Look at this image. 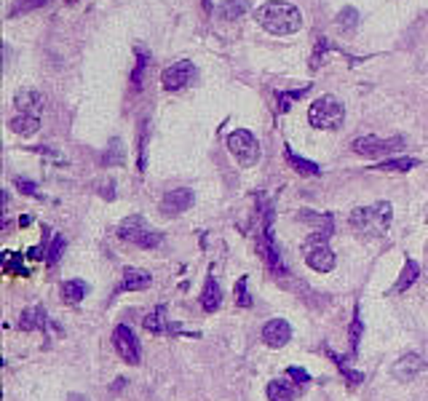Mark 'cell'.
I'll return each instance as SVG.
<instances>
[{"label":"cell","mask_w":428,"mask_h":401,"mask_svg":"<svg viewBox=\"0 0 428 401\" xmlns=\"http://www.w3.org/2000/svg\"><path fill=\"white\" fill-rule=\"evenodd\" d=\"M257 25L270 35H294L303 27V13L287 0H268L255 13Z\"/></svg>","instance_id":"cell-1"},{"label":"cell","mask_w":428,"mask_h":401,"mask_svg":"<svg viewBox=\"0 0 428 401\" xmlns=\"http://www.w3.org/2000/svg\"><path fill=\"white\" fill-rule=\"evenodd\" d=\"M391 217H393V209L388 201H378L372 207H359L351 211V228L364 236H386L388 228H391Z\"/></svg>","instance_id":"cell-2"},{"label":"cell","mask_w":428,"mask_h":401,"mask_svg":"<svg viewBox=\"0 0 428 401\" xmlns=\"http://www.w3.org/2000/svg\"><path fill=\"white\" fill-rule=\"evenodd\" d=\"M330 236L332 233L313 231L306 241H303V257H306L308 267L316 270V273H330V270H335V265H337V257H335V252L330 249Z\"/></svg>","instance_id":"cell-3"},{"label":"cell","mask_w":428,"mask_h":401,"mask_svg":"<svg viewBox=\"0 0 428 401\" xmlns=\"http://www.w3.org/2000/svg\"><path fill=\"white\" fill-rule=\"evenodd\" d=\"M308 121H311V126H313V129L335 132V129H340L342 121H345V107L337 102V97L324 94V97H318L316 102H311Z\"/></svg>","instance_id":"cell-4"},{"label":"cell","mask_w":428,"mask_h":401,"mask_svg":"<svg viewBox=\"0 0 428 401\" xmlns=\"http://www.w3.org/2000/svg\"><path fill=\"white\" fill-rule=\"evenodd\" d=\"M118 238L134 243L139 249H156V246L163 243V233L153 231L142 214H132V217H126L118 225Z\"/></svg>","instance_id":"cell-5"},{"label":"cell","mask_w":428,"mask_h":401,"mask_svg":"<svg viewBox=\"0 0 428 401\" xmlns=\"http://www.w3.org/2000/svg\"><path fill=\"white\" fill-rule=\"evenodd\" d=\"M404 147V136H388V139H380V136H359L354 139V150L356 156H362V158H391V153H399Z\"/></svg>","instance_id":"cell-6"},{"label":"cell","mask_w":428,"mask_h":401,"mask_svg":"<svg viewBox=\"0 0 428 401\" xmlns=\"http://www.w3.org/2000/svg\"><path fill=\"white\" fill-rule=\"evenodd\" d=\"M228 150L241 166H255L260 161V142H257L255 134L246 132V129H236L228 134Z\"/></svg>","instance_id":"cell-7"},{"label":"cell","mask_w":428,"mask_h":401,"mask_svg":"<svg viewBox=\"0 0 428 401\" xmlns=\"http://www.w3.org/2000/svg\"><path fill=\"white\" fill-rule=\"evenodd\" d=\"M112 345H115V351H118V356H121L126 364L137 366L139 361H142L139 340L134 337L132 327H126V324H118V327L112 329Z\"/></svg>","instance_id":"cell-8"},{"label":"cell","mask_w":428,"mask_h":401,"mask_svg":"<svg viewBox=\"0 0 428 401\" xmlns=\"http://www.w3.org/2000/svg\"><path fill=\"white\" fill-rule=\"evenodd\" d=\"M193 78H196L193 62L180 59V62H174V64H169V67L161 73V86H163L166 91H180V88H185Z\"/></svg>","instance_id":"cell-9"},{"label":"cell","mask_w":428,"mask_h":401,"mask_svg":"<svg viewBox=\"0 0 428 401\" xmlns=\"http://www.w3.org/2000/svg\"><path fill=\"white\" fill-rule=\"evenodd\" d=\"M423 369H426V359H423L420 353L410 351V353H404L402 359L391 366V375L393 380H399V383H410V380H415Z\"/></svg>","instance_id":"cell-10"},{"label":"cell","mask_w":428,"mask_h":401,"mask_svg":"<svg viewBox=\"0 0 428 401\" xmlns=\"http://www.w3.org/2000/svg\"><path fill=\"white\" fill-rule=\"evenodd\" d=\"M289 340H292V327L287 318H273L262 327V342L268 348H284Z\"/></svg>","instance_id":"cell-11"},{"label":"cell","mask_w":428,"mask_h":401,"mask_svg":"<svg viewBox=\"0 0 428 401\" xmlns=\"http://www.w3.org/2000/svg\"><path fill=\"white\" fill-rule=\"evenodd\" d=\"M190 207H193V190L190 187H174L161 201V211L163 214H183Z\"/></svg>","instance_id":"cell-12"},{"label":"cell","mask_w":428,"mask_h":401,"mask_svg":"<svg viewBox=\"0 0 428 401\" xmlns=\"http://www.w3.org/2000/svg\"><path fill=\"white\" fill-rule=\"evenodd\" d=\"M19 329H25V332H35V329L46 332V329H49V313H46V308H43V305H35V308L22 310Z\"/></svg>","instance_id":"cell-13"},{"label":"cell","mask_w":428,"mask_h":401,"mask_svg":"<svg viewBox=\"0 0 428 401\" xmlns=\"http://www.w3.org/2000/svg\"><path fill=\"white\" fill-rule=\"evenodd\" d=\"M150 281H153V276L142 267H126L123 270V289L126 292H142L150 286Z\"/></svg>","instance_id":"cell-14"},{"label":"cell","mask_w":428,"mask_h":401,"mask_svg":"<svg viewBox=\"0 0 428 401\" xmlns=\"http://www.w3.org/2000/svg\"><path fill=\"white\" fill-rule=\"evenodd\" d=\"M163 313H166V308H163V305H158L153 313H147L145 321H142L147 332H153V335H163V332H180V327H177V324H169Z\"/></svg>","instance_id":"cell-15"},{"label":"cell","mask_w":428,"mask_h":401,"mask_svg":"<svg viewBox=\"0 0 428 401\" xmlns=\"http://www.w3.org/2000/svg\"><path fill=\"white\" fill-rule=\"evenodd\" d=\"M284 158H287V163H289L294 171H300V174H306V177H318V174H321V166H318V163L303 158V156H297L289 145L284 147Z\"/></svg>","instance_id":"cell-16"},{"label":"cell","mask_w":428,"mask_h":401,"mask_svg":"<svg viewBox=\"0 0 428 401\" xmlns=\"http://www.w3.org/2000/svg\"><path fill=\"white\" fill-rule=\"evenodd\" d=\"M220 305H222L220 284L214 281V276H209V279H207V286H204V292H201V308H204L207 313H214V310H217Z\"/></svg>","instance_id":"cell-17"},{"label":"cell","mask_w":428,"mask_h":401,"mask_svg":"<svg viewBox=\"0 0 428 401\" xmlns=\"http://www.w3.org/2000/svg\"><path fill=\"white\" fill-rule=\"evenodd\" d=\"M13 102H16V107L22 110V112H30V115H37V110L43 107V97H40L37 91H33V88H22V91H16Z\"/></svg>","instance_id":"cell-18"},{"label":"cell","mask_w":428,"mask_h":401,"mask_svg":"<svg viewBox=\"0 0 428 401\" xmlns=\"http://www.w3.org/2000/svg\"><path fill=\"white\" fill-rule=\"evenodd\" d=\"M417 276H420V265H417L415 260H404L402 276H399V281L393 284V294L407 292V289H410V286L417 281Z\"/></svg>","instance_id":"cell-19"},{"label":"cell","mask_w":428,"mask_h":401,"mask_svg":"<svg viewBox=\"0 0 428 401\" xmlns=\"http://www.w3.org/2000/svg\"><path fill=\"white\" fill-rule=\"evenodd\" d=\"M249 11V0H225L217 6V16L225 19V22H233V19H241L244 13Z\"/></svg>","instance_id":"cell-20"},{"label":"cell","mask_w":428,"mask_h":401,"mask_svg":"<svg viewBox=\"0 0 428 401\" xmlns=\"http://www.w3.org/2000/svg\"><path fill=\"white\" fill-rule=\"evenodd\" d=\"M265 393H268V401H294L297 396L294 385H289L287 380H270Z\"/></svg>","instance_id":"cell-21"},{"label":"cell","mask_w":428,"mask_h":401,"mask_svg":"<svg viewBox=\"0 0 428 401\" xmlns=\"http://www.w3.org/2000/svg\"><path fill=\"white\" fill-rule=\"evenodd\" d=\"M40 129V115H30V112H22L11 118V132L22 134V136H33V134Z\"/></svg>","instance_id":"cell-22"},{"label":"cell","mask_w":428,"mask_h":401,"mask_svg":"<svg viewBox=\"0 0 428 401\" xmlns=\"http://www.w3.org/2000/svg\"><path fill=\"white\" fill-rule=\"evenodd\" d=\"M86 292H88V286H86V281H81V279L64 281V284H62V300L70 305L81 303L86 297Z\"/></svg>","instance_id":"cell-23"},{"label":"cell","mask_w":428,"mask_h":401,"mask_svg":"<svg viewBox=\"0 0 428 401\" xmlns=\"http://www.w3.org/2000/svg\"><path fill=\"white\" fill-rule=\"evenodd\" d=\"M324 351H327V356H330L335 364L340 366L342 377H345V380H348L351 385H362V383H364V375H362V372H356V369H351V366L345 364V359H342V356H337V353L332 351L330 345H324Z\"/></svg>","instance_id":"cell-24"},{"label":"cell","mask_w":428,"mask_h":401,"mask_svg":"<svg viewBox=\"0 0 428 401\" xmlns=\"http://www.w3.org/2000/svg\"><path fill=\"white\" fill-rule=\"evenodd\" d=\"M3 270L8 276H30V267L22 262V255L19 252H6L3 255Z\"/></svg>","instance_id":"cell-25"},{"label":"cell","mask_w":428,"mask_h":401,"mask_svg":"<svg viewBox=\"0 0 428 401\" xmlns=\"http://www.w3.org/2000/svg\"><path fill=\"white\" fill-rule=\"evenodd\" d=\"M415 166H420V161L417 158H386V161H380L378 166H372V169H378V171H412Z\"/></svg>","instance_id":"cell-26"},{"label":"cell","mask_w":428,"mask_h":401,"mask_svg":"<svg viewBox=\"0 0 428 401\" xmlns=\"http://www.w3.org/2000/svg\"><path fill=\"white\" fill-rule=\"evenodd\" d=\"M311 86H303V88H294V91H279V112H287L292 107V102H297L300 97H306Z\"/></svg>","instance_id":"cell-27"},{"label":"cell","mask_w":428,"mask_h":401,"mask_svg":"<svg viewBox=\"0 0 428 401\" xmlns=\"http://www.w3.org/2000/svg\"><path fill=\"white\" fill-rule=\"evenodd\" d=\"M337 25H340V30H345V33H354L356 25H359V11H356L354 6H345L340 11V16H337Z\"/></svg>","instance_id":"cell-28"},{"label":"cell","mask_w":428,"mask_h":401,"mask_svg":"<svg viewBox=\"0 0 428 401\" xmlns=\"http://www.w3.org/2000/svg\"><path fill=\"white\" fill-rule=\"evenodd\" d=\"M362 332H364V327H362V316H359V310H356V313H354V321H351V329H348V337H351V356H356V353H359Z\"/></svg>","instance_id":"cell-29"},{"label":"cell","mask_w":428,"mask_h":401,"mask_svg":"<svg viewBox=\"0 0 428 401\" xmlns=\"http://www.w3.org/2000/svg\"><path fill=\"white\" fill-rule=\"evenodd\" d=\"M147 62H150L147 51L137 49V67H134V73H132V83H134V88H139V86H142V75H145Z\"/></svg>","instance_id":"cell-30"},{"label":"cell","mask_w":428,"mask_h":401,"mask_svg":"<svg viewBox=\"0 0 428 401\" xmlns=\"http://www.w3.org/2000/svg\"><path fill=\"white\" fill-rule=\"evenodd\" d=\"M64 246H67L64 236H62V233H57V236L51 238V243H49V255H46V262H49V265H54V262L59 260L62 252H64Z\"/></svg>","instance_id":"cell-31"},{"label":"cell","mask_w":428,"mask_h":401,"mask_svg":"<svg viewBox=\"0 0 428 401\" xmlns=\"http://www.w3.org/2000/svg\"><path fill=\"white\" fill-rule=\"evenodd\" d=\"M46 0H16L11 8H8V16H19V13H27V11H35L40 8Z\"/></svg>","instance_id":"cell-32"},{"label":"cell","mask_w":428,"mask_h":401,"mask_svg":"<svg viewBox=\"0 0 428 401\" xmlns=\"http://www.w3.org/2000/svg\"><path fill=\"white\" fill-rule=\"evenodd\" d=\"M246 276H241V279L236 281V305L238 308H252V297H249V292H246Z\"/></svg>","instance_id":"cell-33"},{"label":"cell","mask_w":428,"mask_h":401,"mask_svg":"<svg viewBox=\"0 0 428 401\" xmlns=\"http://www.w3.org/2000/svg\"><path fill=\"white\" fill-rule=\"evenodd\" d=\"M287 377H292L297 385H308V383H311V375H308L306 369H300V366H289V369H287Z\"/></svg>","instance_id":"cell-34"},{"label":"cell","mask_w":428,"mask_h":401,"mask_svg":"<svg viewBox=\"0 0 428 401\" xmlns=\"http://www.w3.org/2000/svg\"><path fill=\"white\" fill-rule=\"evenodd\" d=\"M16 187H19V190H22L25 195H30V198H37V201L43 198V195L37 193V185L30 182V180H22V177H19V180H16Z\"/></svg>","instance_id":"cell-35"},{"label":"cell","mask_w":428,"mask_h":401,"mask_svg":"<svg viewBox=\"0 0 428 401\" xmlns=\"http://www.w3.org/2000/svg\"><path fill=\"white\" fill-rule=\"evenodd\" d=\"M327 49H330V43H327V37H318L316 40V51H313V62H311V67L316 70L318 62L324 59V54H327Z\"/></svg>","instance_id":"cell-36"},{"label":"cell","mask_w":428,"mask_h":401,"mask_svg":"<svg viewBox=\"0 0 428 401\" xmlns=\"http://www.w3.org/2000/svg\"><path fill=\"white\" fill-rule=\"evenodd\" d=\"M19 225H22V228H27V225H33V217H30V214H25V217H19Z\"/></svg>","instance_id":"cell-37"},{"label":"cell","mask_w":428,"mask_h":401,"mask_svg":"<svg viewBox=\"0 0 428 401\" xmlns=\"http://www.w3.org/2000/svg\"><path fill=\"white\" fill-rule=\"evenodd\" d=\"M204 8H207V11H212V0H204Z\"/></svg>","instance_id":"cell-38"},{"label":"cell","mask_w":428,"mask_h":401,"mask_svg":"<svg viewBox=\"0 0 428 401\" xmlns=\"http://www.w3.org/2000/svg\"><path fill=\"white\" fill-rule=\"evenodd\" d=\"M67 3H75V0H67Z\"/></svg>","instance_id":"cell-39"}]
</instances>
